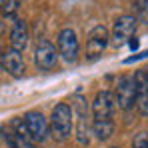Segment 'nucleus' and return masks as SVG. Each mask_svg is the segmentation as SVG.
Instances as JSON below:
<instances>
[{
    "instance_id": "10",
    "label": "nucleus",
    "mask_w": 148,
    "mask_h": 148,
    "mask_svg": "<svg viewBox=\"0 0 148 148\" xmlns=\"http://www.w3.org/2000/svg\"><path fill=\"white\" fill-rule=\"evenodd\" d=\"M0 66H2V70L8 74V76H12L16 80L22 78L24 72H26V64H24L22 54L16 52V50H12V48L2 50V54H0Z\"/></svg>"
},
{
    "instance_id": "20",
    "label": "nucleus",
    "mask_w": 148,
    "mask_h": 148,
    "mask_svg": "<svg viewBox=\"0 0 148 148\" xmlns=\"http://www.w3.org/2000/svg\"><path fill=\"white\" fill-rule=\"evenodd\" d=\"M110 148H120V146H110Z\"/></svg>"
},
{
    "instance_id": "3",
    "label": "nucleus",
    "mask_w": 148,
    "mask_h": 148,
    "mask_svg": "<svg viewBox=\"0 0 148 148\" xmlns=\"http://www.w3.org/2000/svg\"><path fill=\"white\" fill-rule=\"evenodd\" d=\"M72 114L76 116V140L78 144L90 142V122H88V104L86 98L76 94L72 98Z\"/></svg>"
},
{
    "instance_id": "18",
    "label": "nucleus",
    "mask_w": 148,
    "mask_h": 148,
    "mask_svg": "<svg viewBox=\"0 0 148 148\" xmlns=\"http://www.w3.org/2000/svg\"><path fill=\"white\" fill-rule=\"evenodd\" d=\"M128 44H130V48H138V44H140V42H138V38H130V40H128Z\"/></svg>"
},
{
    "instance_id": "8",
    "label": "nucleus",
    "mask_w": 148,
    "mask_h": 148,
    "mask_svg": "<svg viewBox=\"0 0 148 148\" xmlns=\"http://www.w3.org/2000/svg\"><path fill=\"white\" fill-rule=\"evenodd\" d=\"M114 96L110 90H98L92 100V122H114Z\"/></svg>"
},
{
    "instance_id": "12",
    "label": "nucleus",
    "mask_w": 148,
    "mask_h": 148,
    "mask_svg": "<svg viewBox=\"0 0 148 148\" xmlns=\"http://www.w3.org/2000/svg\"><path fill=\"white\" fill-rule=\"evenodd\" d=\"M134 84H136V108L140 116H148V72L136 70L134 72Z\"/></svg>"
},
{
    "instance_id": "4",
    "label": "nucleus",
    "mask_w": 148,
    "mask_h": 148,
    "mask_svg": "<svg viewBox=\"0 0 148 148\" xmlns=\"http://www.w3.org/2000/svg\"><path fill=\"white\" fill-rule=\"evenodd\" d=\"M136 28H138V20L134 14H122L114 20L112 24V32H110V40L116 48L124 46L130 38H134L136 34Z\"/></svg>"
},
{
    "instance_id": "2",
    "label": "nucleus",
    "mask_w": 148,
    "mask_h": 148,
    "mask_svg": "<svg viewBox=\"0 0 148 148\" xmlns=\"http://www.w3.org/2000/svg\"><path fill=\"white\" fill-rule=\"evenodd\" d=\"M110 44V32L104 24L94 26L88 36H86V46H84V58L88 62H94L102 56V52Z\"/></svg>"
},
{
    "instance_id": "14",
    "label": "nucleus",
    "mask_w": 148,
    "mask_h": 148,
    "mask_svg": "<svg viewBox=\"0 0 148 148\" xmlns=\"http://www.w3.org/2000/svg\"><path fill=\"white\" fill-rule=\"evenodd\" d=\"M134 6V16L138 22L148 24V0H132Z\"/></svg>"
},
{
    "instance_id": "9",
    "label": "nucleus",
    "mask_w": 148,
    "mask_h": 148,
    "mask_svg": "<svg viewBox=\"0 0 148 148\" xmlns=\"http://www.w3.org/2000/svg\"><path fill=\"white\" fill-rule=\"evenodd\" d=\"M34 62L40 70H46V72L58 66V50L54 48V44L50 40L46 38L38 40V44L34 48Z\"/></svg>"
},
{
    "instance_id": "17",
    "label": "nucleus",
    "mask_w": 148,
    "mask_h": 148,
    "mask_svg": "<svg viewBox=\"0 0 148 148\" xmlns=\"http://www.w3.org/2000/svg\"><path fill=\"white\" fill-rule=\"evenodd\" d=\"M148 56V52H140V54H136V56H130V58H126L124 62L126 64H130V62H134V60H138V58H146Z\"/></svg>"
},
{
    "instance_id": "13",
    "label": "nucleus",
    "mask_w": 148,
    "mask_h": 148,
    "mask_svg": "<svg viewBox=\"0 0 148 148\" xmlns=\"http://www.w3.org/2000/svg\"><path fill=\"white\" fill-rule=\"evenodd\" d=\"M92 132L98 140H108L114 134V122H92Z\"/></svg>"
},
{
    "instance_id": "19",
    "label": "nucleus",
    "mask_w": 148,
    "mask_h": 148,
    "mask_svg": "<svg viewBox=\"0 0 148 148\" xmlns=\"http://www.w3.org/2000/svg\"><path fill=\"white\" fill-rule=\"evenodd\" d=\"M4 4H6V0H0V12L4 10Z\"/></svg>"
},
{
    "instance_id": "1",
    "label": "nucleus",
    "mask_w": 148,
    "mask_h": 148,
    "mask_svg": "<svg viewBox=\"0 0 148 148\" xmlns=\"http://www.w3.org/2000/svg\"><path fill=\"white\" fill-rule=\"evenodd\" d=\"M50 136H54V140L64 142L70 138L74 128V114L72 106L68 102H58L50 114Z\"/></svg>"
},
{
    "instance_id": "6",
    "label": "nucleus",
    "mask_w": 148,
    "mask_h": 148,
    "mask_svg": "<svg viewBox=\"0 0 148 148\" xmlns=\"http://www.w3.org/2000/svg\"><path fill=\"white\" fill-rule=\"evenodd\" d=\"M114 96V104L120 108V110H130L136 102V84H134V76L130 74H124L118 78L116 82V88L112 92Z\"/></svg>"
},
{
    "instance_id": "15",
    "label": "nucleus",
    "mask_w": 148,
    "mask_h": 148,
    "mask_svg": "<svg viewBox=\"0 0 148 148\" xmlns=\"http://www.w3.org/2000/svg\"><path fill=\"white\" fill-rule=\"evenodd\" d=\"M132 148H148V132L146 130H140V132L134 136Z\"/></svg>"
},
{
    "instance_id": "5",
    "label": "nucleus",
    "mask_w": 148,
    "mask_h": 148,
    "mask_svg": "<svg viewBox=\"0 0 148 148\" xmlns=\"http://www.w3.org/2000/svg\"><path fill=\"white\" fill-rule=\"evenodd\" d=\"M22 120H24V126H26V130H28V136H30V140L34 144L36 142H46L50 138V124L44 118L42 112L28 110L24 116H22Z\"/></svg>"
},
{
    "instance_id": "16",
    "label": "nucleus",
    "mask_w": 148,
    "mask_h": 148,
    "mask_svg": "<svg viewBox=\"0 0 148 148\" xmlns=\"http://www.w3.org/2000/svg\"><path fill=\"white\" fill-rule=\"evenodd\" d=\"M18 6H20V2H18V0H8V2L4 4V10H2V14H4L6 18H12V16L16 14Z\"/></svg>"
},
{
    "instance_id": "11",
    "label": "nucleus",
    "mask_w": 148,
    "mask_h": 148,
    "mask_svg": "<svg viewBox=\"0 0 148 148\" xmlns=\"http://www.w3.org/2000/svg\"><path fill=\"white\" fill-rule=\"evenodd\" d=\"M30 42V30H28V24L22 18H16L14 24L10 28V36H8V48L16 50V52H24L26 46Z\"/></svg>"
},
{
    "instance_id": "7",
    "label": "nucleus",
    "mask_w": 148,
    "mask_h": 148,
    "mask_svg": "<svg viewBox=\"0 0 148 148\" xmlns=\"http://www.w3.org/2000/svg\"><path fill=\"white\" fill-rule=\"evenodd\" d=\"M56 50H58V56H62L66 62L74 64L80 56V42H78V36L72 28H62L56 36Z\"/></svg>"
}]
</instances>
